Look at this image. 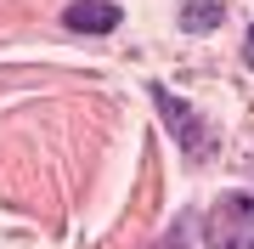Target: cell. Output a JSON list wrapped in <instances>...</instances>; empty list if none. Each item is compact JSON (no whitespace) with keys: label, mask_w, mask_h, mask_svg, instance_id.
<instances>
[{"label":"cell","mask_w":254,"mask_h":249,"mask_svg":"<svg viewBox=\"0 0 254 249\" xmlns=\"http://www.w3.org/2000/svg\"><path fill=\"white\" fill-rule=\"evenodd\" d=\"M181 23L192 28V34H203V28H215V23H220V0H192V6L181 11Z\"/></svg>","instance_id":"4"},{"label":"cell","mask_w":254,"mask_h":249,"mask_svg":"<svg viewBox=\"0 0 254 249\" xmlns=\"http://www.w3.org/2000/svg\"><path fill=\"white\" fill-rule=\"evenodd\" d=\"M203 238H209V249H254V198H243V193L220 198L203 221Z\"/></svg>","instance_id":"1"},{"label":"cell","mask_w":254,"mask_h":249,"mask_svg":"<svg viewBox=\"0 0 254 249\" xmlns=\"http://www.w3.org/2000/svg\"><path fill=\"white\" fill-rule=\"evenodd\" d=\"M119 23V6H108V0H73L68 6V28H85V34H108V28Z\"/></svg>","instance_id":"2"},{"label":"cell","mask_w":254,"mask_h":249,"mask_svg":"<svg viewBox=\"0 0 254 249\" xmlns=\"http://www.w3.org/2000/svg\"><path fill=\"white\" fill-rule=\"evenodd\" d=\"M249 63H254V28H249Z\"/></svg>","instance_id":"6"},{"label":"cell","mask_w":254,"mask_h":249,"mask_svg":"<svg viewBox=\"0 0 254 249\" xmlns=\"http://www.w3.org/2000/svg\"><path fill=\"white\" fill-rule=\"evenodd\" d=\"M158 108L170 113V125H175V136H181V142L192 136V148H198V153L209 148V136H203V130H198V119H192V113H181V102H175L170 91H158Z\"/></svg>","instance_id":"3"},{"label":"cell","mask_w":254,"mask_h":249,"mask_svg":"<svg viewBox=\"0 0 254 249\" xmlns=\"http://www.w3.org/2000/svg\"><path fill=\"white\" fill-rule=\"evenodd\" d=\"M158 249H187V244H181V238H164V244H158Z\"/></svg>","instance_id":"5"}]
</instances>
